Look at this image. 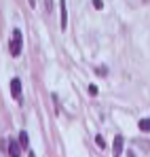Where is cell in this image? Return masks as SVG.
I'll return each mask as SVG.
<instances>
[{
	"label": "cell",
	"instance_id": "1",
	"mask_svg": "<svg viewBox=\"0 0 150 157\" xmlns=\"http://www.w3.org/2000/svg\"><path fill=\"white\" fill-rule=\"evenodd\" d=\"M9 47H11V55H15V57L21 53V49H24V36H21V30H13V36H11Z\"/></svg>",
	"mask_w": 150,
	"mask_h": 157
},
{
	"label": "cell",
	"instance_id": "2",
	"mask_svg": "<svg viewBox=\"0 0 150 157\" xmlns=\"http://www.w3.org/2000/svg\"><path fill=\"white\" fill-rule=\"evenodd\" d=\"M9 155L11 157H19L21 155V142H17V140H9Z\"/></svg>",
	"mask_w": 150,
	"mask_h": 157
},
{
	"label": "cell",
	"instance_id": "3",
	"mask_svg": "<svg viewBox=\"0 0 150 157\" xmlns=\"http://www.w3.org/2000/svg\"><path fill=\"white\" fill-rule=\"evenodd\" d=\"M123 136L119 134V136H114V149H112V155L114 157H121V153H123Z\"/></svg>",
	"mask_w": 150,
	"mask_h": 157
},
{
	"label": "cell",
	"instance_id": "4",
	"mask_svg": "<svg viewBox=\"0 0 150 157\" xmlns=\"http://www.w3.org/2000/svg\"><path fill=\"white\" fill-rule=\"evenodd\" d=\"M11 94H13V98H21V81L19 78H13L11 81Z\"/></svg>",
	"mask_w": 150,
	"mask_h": 157
},
{
	"label": "cell",
	"instance_id": "5",
	"mask_svg": "<svg viewBox=\"0 0 150 157\" xmlns=\"http://www.w3.org/2000/svg\"><path fill=\"white\" fill-rule=\"evenodd\" d=\"M59 4H61V30H66V26H68V11H66V0H59Z\"/></svg>",
	"mask_w": 150,
	"mask_h": 157
},
{
	"label": "cell",
	"instance_id": "6",
	"mask_svg": "<svg viewBox=\"0 0 150 157\" xmlns=\"http://www.w3.org/2000/svg\"><path fill=\"white\" fill-rule=\"evenodd\" d=\"M140 130L142 132H150V119H140Z\"/></svg>",
	"mask_w": 150,
	"mask_h": 157
},
{
	"label": "cell",
	"instance_id": "7",
	"mask_svg": "<svg viewBox=\"0 0 150 157\" xmlns=\"http://www.w3.org/2000/svg\"><path fill=\"white\" fill-rule=\"evenodd\" d=\"M19 142H21V147H27V134H25V132H21V134H19Z\"/></svg>",
	"mask_w": 150,
	"mask_h": 157
},
{
	"label": "cell",
	"instance_id": "8",
	"mask_svg": "<svg viewBox=\"0 0 150 157\" xmlns=\"http://www.w3.org/2000/svg\"><path fill=\"white\" fill-rule=\"evenodd\" d=\"M45 11L47 13H53V0H45Z\"/></svg>",
	"mask_w": 150,
	"mask_h": 157
},
{
	"label": "cell",
	"instance_id": "9",
	"mask_svg": "<svg viewBox=\"0 0 150 157\" xmlns=\"http://www.w3.org/2000/svg\"><path fill=\"white\" fill-rule=\"evenodd\" d=\"M95 72H97L100 77H104V75H108V70H106L104 66H97V68H95Z\"/></svg>",
	"mask_w": 150,
	"mask_h": 157
},
{
	"label": "cell",
	"instance_id": "10",
	"mask_svg": "<svg viewBox=\"0 0 150 157\" xmlns=\"http://www.w3.org/2000/svg\"><path fill=\"white\" fill-rule=\"evenodd\" d=\"M95 142H97V144H100L101 149H104V147H106V140H104V136H95Z\"/></svg>",
	"mask_w": 150,
	"mask_h": 157
},
{
	"label": "cell",
	"instance_id": "11",
	"mask_svg": "<svg viewBox=\"0 0 150 157\" xmlns=\"http://www.w3.org/2000/svg\"><path fill=\"white\" fill-rule=\"evenodd\" d=\"M93 6L100 11V9H104V2H101V0H93Z\"/></svg>",
	"mask_w": 150,
	"mask_h": 157
},
{
	"label": "cell",
	"instance_id": "12",
	"mask_svg": "<svg viewBox=\"0 0 150 157\" xmlns=\"http://www.w3.org/2000/svg\"><path fill=\"white\" fill-rule=\"evenodd\" d=\"M89 94H93V96H95V94H97V87H95V85H89Z\"/></svg>",
	"mask_w": 150,
	"mask_h": 157
},
{
	"label": "cell",
	"instance_id": "13",
	"mask_svg": "<svg viewBox=\"0 0 150 157\" xmlns=\"http://www.w3.org/2000/svg\"><path fill=\"white\" fill-rule=\"evenodd\" d=\"M30 2V6H36V0H27Z\"/></svg>",
	"mask_w": 150,
	"mask_h": 157
}]
</instances>
